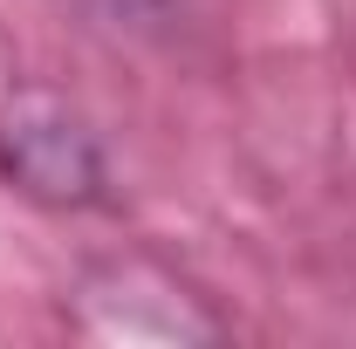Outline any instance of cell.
Wrapping results in <instances>:
<instances>
[{
	"mask_svg": "<svg viewBox=\"0 0 356 349\" xmlns=\"http://www.w3.org/2000/svg\"><path fill=\"white\" fill-rule=\"evenodd\" d=\"M0 185L42 213L117 206V165L76 96L55 83H14L0 96Z\"/></svg>",
	"mask_w": 356,
	"mask_h": 349,
	"instance_id": "obj_1",
	"label": "cell"
},
{
	"mask_svg": "<svg viewBox=\"0 0 356 349\" xmlns=\"http://www.w3.org/2000/svg\"><path fill=\"white\" fill-rule=\"evenodd\" d=\"M76 7H89L96 21H117V28H158L172 14V0H76Z\"/></svg>",
	"mask_w": 356,
	"mask_h": 349,
	"instance_id": "obj_2",
	"label": "cell"
}]
</instances>
